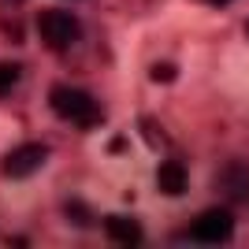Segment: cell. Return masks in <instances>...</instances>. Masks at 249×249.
<instances>
[{"mask_svg": "<svg viewBox=\"0 0 249 249\" xmlns=\"http://www.w3.org/2000/svg\"><path fill=\"white\" fill-rule=\"evenodd\" d=\"M246 34H249V22H246Z\"/></svg>", "mask_w": 249, "mask_h": 249, "instance_id": "7c38bea8", "label": "cell"}, {"mask_svg": "<svg viewBox=\"0 0 249 249\" xmlns=\"http://www.w3.org/2000/svg\"><path fill=\"white\" fill-rule=\"evenodd\" d=\"M37 34H41V45L52 52H67L74 41H78V34H82V26H78V19H74L71 11H41L37 15Z\"/></svg>", "mask_w": 249, "mask_h": 249, "instance_id": "7a4b0ae2", "label": "cell"}, {"mask_svg": "<svg viewBox=\"0 0 249 249\" xmlns=\"http://www.w3.org/2000/svg\"><path fill=\"white\" fill-rule=\"evenodd\" d=\"M175 78V67L171 63H156L153 67V82H171Z\"/></svg>", "mask_w": 249, "mask_h": 249, "instance_id": "9c48e42d", "label": "cell"}, {"mask_svg": "<svg viewBox=\"0 0 249 249\" xmlns=\"http://www.w3.org/2000/svg\"><path fill=\"white\" fill-rule=\"evenodd\" d=\"M22 78V67L19 63H0V97H8Z\"/></svg>", "mask_w": 249, "mask_h": 249, "instance_id": "ba28073f", "label": "cell"}, {"mask_svg": "<svg viewBox=\"0 0 249 249\" xmlns=\"http://www.w3.org/2000/svg\"><path fill=\"white\" fill-rule=\"evenodd\" d=\"M234 234V216L227 208H205L194 223H190V238L197 242H208V246H219Z\"/></svg>", "mask_w": 249, "mask_h": 249, "instance_id": "3957f363", "label": "cell"}, {"mask_svg": "<svg viewBox=\"0 0 249 249\" xmlns=\"http://www.w3.org/2000/svg\"><path fill=\"white\" fill-rule=\"evenodd\" d=\"M156 186H160V194H167V197H182L190 190V171L182 160H164V164L156 167Z\"/></svg>", "mask_w": 249, "mask_h": 249, "instance_id": "5b68a950", "label": "cell"}, {"mask_svg": "<svg viewBox=\"0 0 249 249\" xmlns=\"http://www.w3.org/2000/svg\"><path fill=\"white\" fill-rule=\"evenodd\" d=\"M0 4H8V8H11V4H22V0H0Z\"/></svg>", "mask_w": 249, "mask_h": 249, "instance_id": "8fae6325", "label": "cell"}, {"mask_svg": "<svg viewBox=\"0 0 249 249\" xmlns=\"http://www.w3.org/2000/svg\"><path fill=\"white\" fill-rule=\"evenodd\" d=\"M219 186H227L231 197H246V190H249V171H246L242 164L227 167V171L219 175ZM227 190H223V194H227Z\"/></svg>", "mask_w": 249, "mask_h": 249, "instance_id": "52a82bcc", "label": "cell"}, {"mask_svg": "<svg viewBox=\"0 0 249 249\" xmlns=\"http://www.w3.org/2000/svg\"><path fill=\"white\" fill-rule=\"evenodd\" d=\"M45 160H49V149H45L41 142H26V145L11 149V153L4 156L0 171L8 178H30V175H37L45 167Z\"/></svg>", "mask_w": 249, "mask_h": 249, "instance_id": "277c9868", "label": "cell"}, {"mask_svg": "<svg viewBox=\"0 0 249 249\" xmlns=\"http://www.w3.org/2000/svg\"><path fill=\"white\" fill-rule=\"evenodd\" d=\"M49 104H52V112L60 115L63 123L78 126V130H93V126H101V119H104L97 97L86 93V89H78V86H56L49 93Z\"/></svg>", "mask_w": 249, "mask_h": 249, "instance_id": "6da1fadb", "label": "cell"}, {"mask_svg": "<svg viewBox=\"0 0 249 249\" xmlns=\"http://www.w3.org/2000/svg\"><path fill=\"white\" fill-rule=\"evenodd\" d=\"M104 234L112 242H119V246H138L142 242V223L130 216H108L104 219Z\"/></svg>", "mask_w": 249, "mask_h": 249, "instance_id": "8992f818", "label": "cell"}, {"mask_svg": "<svg viewBox=\"0 0 249 249\" xmlns=\"http://www.w3.org/2000/svg\"><path fill=\"white\" fill-rule=\"evenodd\" d=\"M205 4H216V8H223V4H231V0H205Z\"/></svg>", "mask_w": 249, "mask_h": 249, "instance_id": "30bf717a", "label": "cell"}]
</instances>
